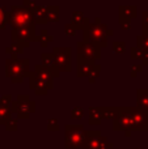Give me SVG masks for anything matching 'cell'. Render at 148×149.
<instances>
[{
	"mask_svg": "<svg viewBox=\"0 0 148 149\" xmlns=\"http://www.w3.org/2000/svg\"><path fill=\"white\" fill-rule=\"evenodd\" d=\"M7 76L12 80V82L18 84V82H22L24 77L26 76L29 71V62L28 60H8L7 62Z\"/></svg>",
	"mask_w": 148,
	"mask_h": 149,
	"instance_id": "6da1fadb",
	"label": "cell"
},
{
	"mask_svg": "<svg viewBox=\"0 0 148 149\" xmlns=\"http://www.w3.org/2000/svg\"><path fill=\"white\" fill-rule=\"evenodd\" d=\"M84 127L81 124L79 126H66V148L73 149V148H81L85 141V132Z\"/></svg>",
	"mask_w": 148,
	"mask_h": 149,
	"instance_id": "7a4b0ae2",
	"label": "cell"
},
{
	"mask_svg": "<svg viewBox=\"0 0 148 149\" xmlns=\"http://www.w3.org/2000/svg\"><path fill=\"white\" fill-rule=\"evenodd\" d=\"M36 103L30 100V97L26 94L18 95L17 101L10 103V110L12 113H18V118H28L31 113L36 111Z\"/></svg>",
	"mask_w": 148,
	"mask_h": 149,
	"instance_id": "3957f363",
	"label": "cell"
},
{
	"mask_svg": "<svg viewBox=\"0 0 148 149\" xmlns=\"http://www.w3.org/2000/svg\"><path fill=\"white\" fill-rule=\"evenodd\" d=\"M83 149H110L113 144L108 143V139L101 136L100 131H89L85 132V141H84Z\"/></svg>",
	"mask_w": 148,
	"mask_h": 149,
	"instance_id": "277c9868",
	"label": "cell"
},
{
	"mask_svg": "<svg viewBox=\"0 0 148 149\" xmlns=\"http://www.w3.org/2000/svg\"><path fill=\"white\" fill-rule=\"evenodd\" d=\"M31 22V16L29 15L28 10L24 8H15V10L10 15V24L16 29L20 28H29Z\"/></svg>",
	"mask_w": 148,
	"mask_h": 149,
	"instance_id": "5b68a950",
	"label": "cell"
},
{
	"mask_svg": "<svg viewBox=\"0 0 148 149\" xmlns=\"http://www.w3.org/2000/svg\"><path fill=\"white\" fill-rule=\"evenodd\" d=\"M77 52L79 59L89 60V62L100 58V49L93 43H88V42H80L77 45Z\"/></svg>",
	"mask_w": 148,
	"mask_h": 149,
	"instance_id": "8992f818",
	"label": "cell"
},
{
	"mask_svg": "<svg viewBox=\"0 0 148 149\" xmlns=\"http://www.w3.org/2000/svg\"><path fill=\"white\" fill-rule=\"evenodd\" d=\"M54 59L59 71L71 70V50L70 49H55Z\"/></svg>",
	"mask_w": 148,
	"mask_h": 149,
	"instance_id": "52a82bcc",
	"label": "cell"
},
{
	"mask_svg": "<svg viewBox=\"0 0 148 149\" xmlns=\"http://www.w3.org/2000/svg\"><path fill=\"white\" fill-rule=\"evenodd\" d=\"M93 63L89 62V60H83V59H79V64H77V76L79 77H83V76H89L93 70Z\"/></svg>",
	"mask_w": 148,
	"mask_h": 149,
	"instance_id": "ba28073f",
	"label": "cell"
},
{
	"mask_svg": "<svg viewBox=\"0 0 148 149\" xmlns=\"http://www.w3.org/2000/svg\"><path fill=\"white\" fill-rule=\"evenodd\" d=\"M91 36L92 39L94 42H97L98 45H102L104 46L106 42H105V30L102 28H98V26H93L91 28Z\"/></svg>",
	"mask_w": 148,
	"mask_h": 149,
	"instance_id": "9c48e42d",
	"label": "cell"
},
{
	"mask_svg": "<svg viewBox=\"0 0 148 149\" xmlns=\"http://www.w3.org/2000/svg\"><path fill=\"white\" fill-rule=\"evenodd\" d=\"M136 95H138L136 102H138L139 109L148 113V90H138Z\"/></svg>",
	"mask_w": 148,
	"mask_h": 149,
	"instance_id": "30bf717a",
	"label": "cell"
},
{
	"mask_svg": "<svg viewBox=\"0 0 148 149\" xmlns=\"http://www.w3.org/2000/svg\"><path fill=\"white\" fill-rule=\"evenodd\" d=\"M10 114H12V110H10L9 106H5L3 103H0V124L7 123L10 119Z\"/></svg>",
	"mask_w": 148,
	"mask_h": 149,
	"instance_id": "8fae6325",
	"label": "cell"
},
{
	"mask_svg": "<svg viewBox=\"0 0 148 149\" xmlns=\"http://www.w3.org/2000/svg\"><path fill=\"white\" fill-rule=\"evenodd\" d=\"M89 113H91V115H89V124H100L101 123V114H100V110L97 109V110H94V107H91V110H89Z\"/></svg>",
	"mask_w": 148,
	"mask_h": 149,
	"instance_id": "7c38bea8",
	"label": "cell"
},
{
	"mask_svg": "<svg viewBox=\"0 0 148 149\" xmlns=\"http://www.w3.org/2000/svg\"><path fill=\"white\" fill-rule=\"evenodd\" d=\"M5 127H7L8 131H16L17 130V120L16 119H13V120H8L7 123H5Z\"/></svg>",
	"mask_w": 148,
	"mask_h": 149,
	"instance_id": "4fadbf2b",
	"label": "cell"
},
{
	"mask_svg": "<svg viewBox=\"0 0 148 149\" xmlns=\"http://www.w3.org/2000/svg\"><path fill=\"white\" fill-rule=\"evenodd\" d=\"M47 128H49L50 131H58V130H59V124H58L57 119H50L49 124H47Z\"/></svg>",
	"mask_w": 148,
	"mask_h": 149,
	"instance_id": "5bb4252c",
	"label": "cell"
},
{
	"mask_svg": "<svg viewBox=\"0 0 148 149\" xmlns=\"http://www.w3.org/2000/svg\"><path fill=\"white\" fill-rule=\"evenodd\" d=\"M83 109L81 107H75L72 110V114H71V115H72V118H81V116H83Z\"/></svg>",
	"mask_w": 148,
	"mask_h": 149,
	"instance_id": "9a60e30c",
	"label": "cell"
},
{
	"mask_svg": "<svg viewBox=\"0 0 148 149\" xmlns=\"http://www.w3.org/2000/svg\"><path fill=\"white\" fill-rule=\"evenodd\" d=\"M114 50H115V51H118V52H123V51H125V47H123L122 42H118V43L115 42V43H114Z\"/></svg>",
	"mask_w": 148,
	"mask_h": 149,
	"instance_id": "2e32d148",
	"label": "cell"
},
{
	"mask_svg": "<svg viewBox=\"0 0 148 149\" xmlns=\"http://www.w3.org/2000/svg\"><path fill=\"white\" fill-rule=\"evenodd\" d=\"M4 22H5V20H4V15H3L1 9H0V29L4 28Z\"/></svg>",
	"mask_w": 148,
	"mask_h": 149,
	"instance_id": "e0dca14e",
	"label": "cell"
},
{
	"mask_svg": "<svg viewBox=\"0 0 148 149\" xmlns=\"http://www.w3.org/2000/svg\"><path fill=\"white\" fill-rule=\"evenodd\" d=\"M98 71H100V67L97 68V72H96V77L97 74H98ZM93 72H94V68H93ZM94 81V74H91V79H89V82H93Z\"/></svg>",
	"mask_w": 148,
	"mask_h": 149,
	"instance_id": "ac0fdd59",
	"label": "cell"
},
{
	"mask_svg": "<svg viewBox=\"0 0 148 149\" xmlns=\"http://www.w3.org/2000/svg\"><path fill=\"white\" fill-rule=\"evenodd\" d=\"M147 131H148V130H147Z\"/></svg>",
	"mask_w": 148,
	"mask_h": 149,
	"instance_id": "d6986e66",
	"label": "cell"
}]
</instances>
